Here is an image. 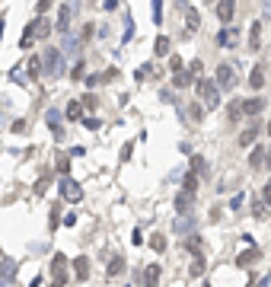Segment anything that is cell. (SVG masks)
Returning a JSON list of instances; mask_svg holds the SVG:
<instances>
[{
    "label": "cell",
    "mask_w": 271,
    "mask_h": 287,
    "mask_svg": "<svg viewBox=\"0 0 271 287\" xmlns=\"http://www.w3.org/2000/svg\"><path fill=\"white\" fill-rule=\"evenodd\" d=\"M252 214L259 217V220H265V217H268V204H265V201H255V204H252Z\"/></svg>",
    "instance_id": "cell-39"
},
{
    "label": "cell",
    "mask_w": 271,
    "mask_h": 287,
    "mask_svg": "<svg viewBox=\"0 0 271 287\" xmlns=\"http://www.w3.org/2000/svg\"><path fill=\"white\" fill-rule=\"evenodd\" d=\"M73 223H77V214H73V211H70V214H64V227H73Z\"/></svg>",
    "instance_id": "cell-54"
},
{
    "label": "cell",
    "mask_w": 271,
    "mask_h": 287,
    "mask_svg": "<svg viewBox=\"0 0 271 287\" xmlns=\"http://www.w3.org/2000/svg\"><path fill=\"white\" fill-rule=\"evenodd\" d=\"M242 204H246V191H239V195L230 198V211H242Z\"/></svg>",
    "instance_id": "cell-38"
},
{
    "label": "cell",
    "mask_w": 271,
    "mask_h": 287,
    "mask_svg": "<svg viewBox=\"0 0 271 287\" xmlns=\"http://www.w3.org/2000/svg\"><path fill=\"white\" fill-rule=\"evenodd\" d=\"M192 83H195V77L188 71H182V73H175V77H172V86H175V90H185V86H192Z\"/></svg>",
    "instance_id": "cell-27"
},
{
    "label": "cell",
    "mask_w": 271,
    "mask_h": 287,
    "mask_svg": "<svg viewBox=\"0 0 271 287\" xmlns=\"http://www.w3.org/2000/svg\"><path fill=\"white\" fill-rule=\"evenodd\" d=\"M73 13H77V3H61L58 6V26H54V32H61V36H67V26H70V19H73Z\"/></svg>",
    "instance_id": "cell-7"
},
{
    "label": "cell",
    "mask_w": 271,
    "mask_h": 287,
    "mask_svg": "<svg viewBox=\"0 0 271 287\" xmlns=\"http://www.w3.org/2000/svg\"><path fill=\"white\" fill-rule=\"evenodd\" d=\"M0 287H10V284H6V281H0Z\"/></svg>",
    "instance_id": "cell-58"
},
{
    "label": "cell",
    "mask_w": 271,
    "mask_h": 287,
    "mask_svg": "<svg viewBox=\"0 0 271 287\" xmlns=\"http://www.w3.org/2000/svg\"><path fill=\"white\" fill-rule=\"evenodd\" d=\"M10 131H13V134H23V131H26V118H16V121L10 125Z\"/></svg>",
    "instance_id": "cell-47"
},
{
    "label": "cell",
    "mask_w": 271,
    "mask_h": 287,
    "mask_svg": "<svg viewBox=\"0 0 271 287\" xmlns=\"http://www.w3.org/2000/svg\"><path fill=\"white\" fill-rule=\"evenodd\" d=\"M188 106H192V108H188V118H192V121L204 118V106H201V102H188Z\"/></svg>",
    "instance_id": "cell-33"
},
{
    "label": "cell",
    "mask_w": 271,
    "mask_h": 287,
    "mask_svg": "<svg viewBox=\"0 0 271 287\" xmlns=\"http://www.w3.org/2000/svg\"><path fill=\"white\" fill-rule=\"evenodd\" d=\"M262 201H265L268 208H271V182H268V185H265V191H262Z\"/></svg>",
    "instance_id": "cell-53"
},
{
    "label": "cell",
    "mask_w": 271,
    "mask_h": 287,
    "mask_svg": "<svg viewBox=\"0 0 271 287\" xmlns=\"http://www.w3.org/2000/svg\"><path fill=\"white\" fill-rule=\"evenodd\" d=\"M150 246H153V252H166V236H163V233H153L150 236Z\"/></svg>",
    "instance_id": "cell-35"
},
{
    "label": "cell",
    "mask_w": 271,
    "mask_h": 287,
    "mask_svg": "<svg viewBox=\"0 0 271 287\" xmlns=\"http://www.w3.org/2000/svg\"><path fill=\"white\" fill-rule=\"evenodd\" d=\"M169 67H172L175 73H182V58H179V54H172V58H169Z\"/></svg>",
    "instance_id": "cell-50"
},
{
    "label": "cell",
    "mask_w": 271,
    "mask_h": 287,
    "mask_svg": "<svg viewBox=\"0 0 271 287\" xmlns=\"http://www.w3.org/2000/svg\"><path fill=\"white\" fill-rule=\"evenodd\" d=\"M16 271H19V262H16V258H3V262H0V281L13 284V278H16Z\"/></svg>",
    "instance_id": "cell-15"
},
{
    "label": "cell",
    "mask_w": 271,
    "mask_h": 287,
    "mask_svg": "<svg viewBox=\"0 0 271 287\" xmlns=\"http://www.w3.org/2000/svg\"><path fill=\"white\" fill-rule=\"evenodd\" d=\"M131 150H134V141H128L125 147H121V160H131Z\"/></svg>",
    "instance_id": "cell-51"
},
{
    "label": "cell",
    "mask_w": 271,
    "mask_h": 287,
    "mask_svg": "<svg viewBox=\"0 0 271 287\" xmlns=\"http://www.w3.org/2000/svg\"><path fill=\"white\" fill-rule=\"evenodd\" d=\"M195 201H198V195H192V191H185V188H179V195H175V201H172V208H175V214H192V208H195Z\"/></svg>",
    "instance_id": "cell-10"
},
{
    "label": "cell",
    "mask_w": 271,
    "mask_h": 287,
    "mask_svg": "<svg viewBox=\"0 0 271 287\" xmlns=\"http://www.w3.org/2000/svg\"><path fill=\"white\" fill-rule=\"evenodd\" d=\"M195 227H198V217H195V214H179L172 220V233L175 236H188Z\"/></svg>",
    "instance_id": "cell-9"
},
{
    "label": "cell",
    "mask_w": 271,
    "mask_h": 287,
    "mask_svg": "<svg viewBox=\"0 0 271 287\" xmlns=\"http://www.w3.org/2000/svg\"><path fill=\"white\" fill-rule=\"evenodd\" d=\"M268 102L262 99V96H252V99H242V115H249V118H255V115L265 112Z\"/></svg>",
    "instance_id": "cell-12"
},
{
    "label": "cell",
    "mask_w": 271,
    "mask_h": 287,
    "mask_svg": "<svg viewBox=\"0 0 271 287\" xmlns=\"http://www.w3.org/2000/svg\"><path fill=\"white\" fill-rule=\"evenodd\" d=\"M102 10H108V13H112V10H118V0H105V3H102Z\"/></svg>",
    "instance_id": "cell-56"
},
{
    "label": "cell",
    "mask_w": 271,
    "mask_h": 287,
    "mask_svg": "<svg viewBox=\"0 0 271 287\" xmlns=\"http://www.w3.org/2000/svg\"><path fill=\"white\" fill-rule=\"evenodd\" d=\"M80 102H83V108H96V106H99L96 93H86V96H83V99H80Z\"/></svg>",
    "instance_id": "cell-43"
},
{
    "label": "cell",
    "mask_w": 271,
    "mask_h": 287,
    "mask_svg": "<svg viewBox=\"0 0 271 287\" xmlns=\"http://www.w3.org/2000/svg\"><path fill=\"white\" fill-rule=\"evenodd\" d=\"M188 73H192L195 80H201V61H198V58H195L192 64H188Z\"/></svg>",
    "instance_id": "cell-46"
},
{
    "label": "cell",
    "mask_w": 271,
    "mask_h": 287,
    "mask_svg": "<svg viewBox=\"0 0 271 287\" xmlns=\"http://www.w3.org/2000/svg\"><path fill=\"white\" fill-rule=\"evenodd\" d=\"M195 93H198V102L204 108L220 106V86H217V80H198V83H195Z\"/></svg>",
    "instance_id": "cell-3"
},
{
    "label": "cell",
    "mask_w": 271,
    "mask_h": 287,
    "mask_svg": "<svg viewBox=\"0 0 271 287\" xmlns=\"http://www.w3.org/2000/svg\"><path fill=\"white\" fill-rule=\"evenodd\" d=\"M169 48H172L169 36H157V42H153V54H157V58H169Z\"/></svg>",
    "instance_id": "cell-23"
},
{
    "label": "cell",
    "mask_w": 271,
    "mask_h": 287,
    "mask_svg": "<svg viewBox=\"0 0 271 287\" xmlns=\"http://www.w3.org/2000/svg\"><path fill=\"white\" fill-rule=\"evenodd\" d=\"M58 191L64 195V201H70V204L83 201V185H80L77 179H70V176H61V182H58Z\"/></svg>",
    "instance_id": "cell-5"
},
{
    "label": "cell",
    "mask_w": 271,
    "mask_h": 287,
    "mask_svg": "<svg viewBox=\"0 0 271 287\" xmlns=\"http://www.w3.org/2000/svg\"><path fill=\"white\" fill-rule=\"evenodd\" d=\"M48 185H51V173H45L42 179L35 182V195H45V191H48Z\"/></svg>",
    "instance_id": "cell-37"
},
{
    "label": "cell",
    "mask_w": 271,
    "mask_h": 287,
    "mask_svg": "<svg viewBox=\"0 0 271 287\" xmlns=\"http://www.w3.org/2000/svg\"><path fill=\"white\" fill-rule=\"evenodd\" d=\"M64 118L67 121H83V102H67Z\"/></svg>",
    "instance_id": "cell-21"
},
{
    "label": "cell",
    "mask_w": 271,
    "mask_h": 287,
    "mask_svg": "<svg viewBox=\"0 0 271 287\" xmlns=\"http://www.w3.org/2000/svg\"><path fill=\"white\" fill-rule=\"evenodd\" d=\"M134 38V16L131 10H125V32H121V45H128Z\"/></svg>",
    "instance_id": "cell-25"
},
{
    "label": "cell",
    "mask_w": 271,
    "mask_h": 287,
    "mask_svg": "<svg viewBox=\"0 0 271 287\" xmlns=\"http://www.w3.org/2000/svg\"><path fill=\"white\" fill-rule=\"evenodd\" d=\"M83 125H86V131H99V128H102V121H99V118H93V115H86V118H83Z\"/></svg>",
    "instance_id": "cell-41"
},
{
    "label": "cell",
    "mask_w": 271,
    "mask_h": 287,
    "mask_svg": "<svg viewBox=\"0 0 271 287\" xmlns=\"http://www.w3.org/2000/svg\"><path fill=\"white\" fill-rule=\"evenodd\" d=\"M265 150H262V147H255L252 150V156H249V166H252V169H262V166H265Z\"/></svg>",
    "instance_id": "cell-31"
},
{
    "label": "cell",
    "mask_w": 271,
    "mask_h": 287,
    "mask_svg": "<svg viewBox=\"0 0 271 287\" xmlns=\"http://www.w3.org/2000/svg\"><path fill=\"white\" fill-rule=\"evenodd\" d=\"M51 275H54V284L51 287H67V255H64V252H54Z\"/></svg>",
    "instance_id": "cell-6"
},
{
    "label": "cell",
    "mask_w": 271,
    "mask_h": 287,
    "mask_svg": "<svg viewBox=\"0 0 271 287\" xmlns=\"http://www.w3.org/2000/svg\"><path fill=\"white\" fill-rule=\"evenodd\" d=\"M268 134H271V125H268Z\"/></svg>",
    "instance_id": "cell-61"
},
{
    "label": "cell",
    "mask_w": 271,
    "mask_h": 287,
    "mask_svg": "<svg viewBox=\"0 0 271 287\" xmlns=\"http://www.w3.org/2000/svg\"><path fill=\"white\" fill-rule=\"evenodd\" d=\"M268 163H271V153H268Z\"/></svg>",
    "instance_id": "cell-60"
},
{
    "label": "cell",
    "mask_w": 271,
    "mask_h": 287,
    "mask_svg": "<svg viewBox=\"0 0 271 287\" xmlns=\"http://www.w3.org/2000/svg\"><path fill=\"white\" fill-rule=\"evenodd\" d=\"M26 73H29V80H42L45 71H42V54H29V61H26Z\"/></svg>",
    "instance_id": "cell-14"
},
{
    "label": "cell",
    "mask_w": 271,
    "mask_h": 287,
    "mask_svg": "<svg viewBox=\"0 0 271 287\" xmlns=\"http://www.w3.org/2000/svg\"><path fill=\"white\" fill-rule=\"evenodd\" d=\"M214 80H217V86H220L223 93H230V90H236V83H239V73H236L233 64H220L217 73H214Z\"/></svg>",
    "instance_id": "cell-4"
},
{
    "label": "cell",
    "mask_w": 271,
    "mask_h": 287,
    "mask_svg": "<svg viewBox=\"0 0 271 287\" xmlns=\"http://www.w3.org/2000/svg\"><path fill=\"white\" fill-rule=\"evenodd\" d=\"M227 115H230V118H242V99H233V102H230V106H227Z\"/></svg>",
    "instance_id": "cell-34"
},
{
    "label": "cell",
    "mask_w": 271,
    "mask_h": 287,
    "mask_svg": "<svg viewBox=\"0 0 271 287\" xmlns=\"http://www.w3.org/2000/svg\"><path fill=\"white\" fill-rule=\"evenodd\" d=\"M236 42H239V29H233V26H223V29L217 32V45H223V48H233Z\"/></svg>",
    "instance_id": "cell-13"
},
{
    "label": "cell",
    "mask_w": 271,
    "mask_h": 287,
    "mask_svg": "<svg viewBox=\"0 0 271 287\" xmlns=\"http://www.w3.org/2000/svg\"><path fill=\"white\" fill-rule=\"evenodd\" d=\"M54 169H58L61 176H70V153H58V160H54Z\"/></svg>",
    "instance_id": "cell-28"
},
{
    "label": "cell",
    "mask_w": 271,
    "mask_h": 287,
    "mask_svg": "<svg viewBox=\"0 0 271 287\" xmlns=\"http://www.w3.org/2000/svg\"><path fill=\"white\" fill-rule=\"evenodd\" d=\"M58 223H61V214H58V208H54V211H51V230L58 227Z\"/></svg>",
    "instance_id": "cell-57"
},
{
    "label": "cell",
    "mask_w": 271,
    "mask_h": 287,
    "mask_svg": "<svg viewBox=\"0 0 271 287\" xmlns=\"http://www.w3.org/2000/svg\"><path fill=\"white\" fill-rule=\"evenodd\" d=\"M121 271H125V258H121V255H112V258H108V265H105V275L108 278H118Z\"/></svg>",
    "instance_id": "cell-22"
},
{
    "label": "cell",
    "mask_w": 271,
    "mask_h": 287,
    "mask_svg": "<svg viewBox=\"0 0 271 287\" xmlns=\"http://www.w3.org/2000/svg\"><path fill=\"white\" fill-rule=\"evenodd\" d=\"M201 287H211V284H201Z\"/></svg>",
    "instance_id": "cell-59"
},
{
    "label": "cell",
    "mask_w": 271,
    "mask_h": 287,
    "mask_svg": "<svg viewBox=\"0 0 271 287\" xmlns=\"http://www.w3.org/2000/svg\"><path fill=\"white\" fill-rule=\"evenodd\" d=\"M204 268H207V262L201 255H195V262L188 265V275H192V278H201V275H204Z\"/></svg>",
    "instance_id": "cell-32"
},
{
    "label": "cell",
    "mask_w": 271,
    "mask_h": 287,
    "mask_svg": "<svg viewBox=\"0 0 271 287\" xmlns=\"http://www.w3.org/2000/svg\"><path fill=\"white\" fill-rule=\"evenodd\" d=\"M153 23H163V0H153Z\"/></svg>",
    "instance_id": "cell-44"
},
{
    "label": "cell",
    "mask_w": 271,
    "mask_h": 287,
    "mask_svg": "<svg viewBox=\"0 0 271 287\" xmlns=\"http://www.w3.org/2000/svg\"><path fill=\"white\" fill-rule=\"evenodd\" d=\"M10 83H16V86H26V83H29V73H26L23 67H13V71H10Z\"/></svg>",
    "instance_id": "cell-30"
},
{
    "label": "cell",
    "mask_w": 271,
    "mask_h": 287,
    "mask_svg": "<svg viewBox=\"0 0 271 287\" xmlns=\"http://www.w3.org/2000/svg\"><path fill=\"white\" fill-rule=\"evenodd\" d=\"M42 71H45V77H51V80L64 77V51H61V48H45L42 51Z\"/></svg>",
    "instance_id": "cell-2"
},
{
    "label": "cell",
    "mask_w": 271,
    "mask_h": 287,
    "mask_svg": "<svg viewBox=\"0 0 271 287\" xmlns=\"http://www.w3.org/2000/svg\"><path fill=\"white\" fill-rule=\"evenodd\" d=\"M80 36L77 32H67V36H61V51H64V58H83L80 54Z\"/></svg>",
    "instance_id": "cell-8"
},
{
    "label": "cell",
    "mask_w": 271,
    "mask_h": 287,
    "mask_svg": "<svg viewBox=\"0 0 271 287\" xmlns=\"http://www.w3.org/2000/svg\"><path fill=\"white\" fill-rule=\"evenodd\" d=\"M185 249L192 252V255H201V236H192V239L185 243Z\"/></svg>",
    "instance_id": "cell-40"
},
{
    "label": "cell",
    "mask_w": 271,
    "mask_h": 287,
    "mask_svg": "<svg viewBox=\"0 0 271 287\" xmlns=\"http://www.w3.org/2000/svg\"><path fill=\"white\" fill-rule=\"evenodd\" d=\"M233 13H236V3H233V0H223V3H217V19H220L223 26H230Z\"/></svg>",
    "instance_id": "cell-18"
},
{
    "label": "cell",
    "mask_w": 271,
    "mask_h": 287,
    "mask_svg": "<svg viewBox=\"0 0 271 287\" xmlns=\"http://www.w3.org/2000/svg\"><path fill=\"white\" fill-rule=\"evenodd\" d=\"M48 10H51V0H38L35 3V16H45Z\"/></svg>",
    "instance_id": "cell-45"
},
{
    "label": "cell",
    "mask_w": 271,
    "mask_h": 287,
    "mask_svg": "<svg viewBox=\"0 0 271 287\" xmlns=\"http://www.w3.org/2000/svg\"><path fill=\"white\" fill-rule=\"evenodd\" d=\"M150 73H153V67H150V64H140L137 71H134V80H144V77H150Z\"/></svg>",
    "instance_id": "cell-42"
},
{
    "label": "cell",
    "mask_w": 271,
    "mask_h": 287,
    "mask_svg": "<svg viewBox=\"0 0 271 287\" xmlns=\"http://www.w3.org/2000/svg\"><path fill=\"white\" fill-rule=\"evenodd\" d=\"M259 131H262V125H259V121H249V125H246V131H242L239 134V147H249V144H252L255 138H259Z\"/></svg>",
    "instance_id": "cell-17"
},
{
    "label": "cell",
    "mask_w": 271,
    "mask_h": 287,
    "mask_svg": "<svg viewBox=\"0 0 271 287\" xmlns=\"http://www.w3.org/2000/svg\"><path fill=\"white\" fill-rule=\"evenodd\" d=\"M185 23H188V29H192V32L201 26V13L195 10V6H185Z\"/></svg>",
    "instance_id": "cell-29"
},
{
    "label": "cell",
    "mask_w": 271,
    "mask_h": 287,
    "mask_svg": "<svg viewBox=\"0 0 271 287\" xmlns=\"http://www.w3.org/2000/svg\"><path fill=\"white\" fill-rule=\"evenodd\" d=\"M131 243L134 246H144V233H140V230H134V233H131Z\"/></svg>",
    "instance_id": "cell-52"
},
{
    "label": "cell",
    "mask_w": 271,
    "mask_h": 287,
    "mask_svg": "<svg viewBox=\"0 0 271 287\" xmlns=\"http://www.w3.org/2000/svg\"><path fill=\"white\" fill-rule=\"evenodd\" d=\"M48 32H51V23H48V16H35L29 26H26V32L19 36V48H32V42L45 38Z\"/></svg>",
    "instance_id": "cell-1"
},
{
    "label": "cell",
    "mask_w": 271,
    "mask_h": 287,
    "mask_svg": "<svg viewBox=\"0 0 271 287\" xmlns=\"http://www.w3.org/2000/svg\"><path fill=\"white\" fill-rule=\"evenodd\" d=\"M249 86H252V90H262V86H265V67L262 64H255L252 71H249Z\"/></svg>",
    "instance_id": "cell-20"
},
{
    "label": "cell",
    "mask_w": 271,
    "mask_h": 287,
    "mask_svg": "<svg viewBox=\"0 0 271 287\" xmlns=\"http://www.w3.org/2000/svg\"><path fill=\"white\" fill-rule=\"evenodd\" d=\"M160 275H163L160 265H147L144 268V287H160Z\"/></svg>",
    "instance_id": "cell-19"
},
{
    "label": "cell",
    "mask_w": 271,
    "mask_h": 287,
    "mask_svg": "<svg viewBox=\"0 0 271 287\" xmlns=\"http://www.w3.org/2000/svg\"><path fill=\"white\" fill-rule=\"evenodd\" d=\"M255 258H259V249H242L239 255H236V265H239V268H246V265H252Z\"/></svg>",
    "instance_id": "cell-26"
},
{
    "label": "cell",
    "mask_w": 271,
    "mask_h": 287,
    "mask_svg": "<svg viewBox=\"0 0 271 287\" xmlns=\"http://www.w3.org/2000/svg\"><path fill=\"white\" fill-rule=\"evenodd\" d=\"M259 38H262V23H252V32H249V45L259 48Z\"/></svg>",
    "instance_id": "cell-36"
},
{
    "label": "cell",
    "mask_w": 271,
    "mask_h": 287,
    "mask_svg": "<svg viewBox=\"0 0 271 287\" xmlns=\"http://www.w3.org/2000/svg\"><path fill=\"white\" fill-rule=\"evenodd\" d=\"M73 278H77L80 284L90 278V258H86V255H77V258H73Z\"/></svg>",
    "instance_id": "cell-16"
},
{
    "label": "cell",
    "mask_w": 271,
    "mask_h": 287,
    "mask_svg": "<svg viewBox=\"0 0 271 287\" xmlns=\"http://www.w3.org/2000/svg\"><path fill=\"white\" fill-rule=\"evenodd\" d=\"M70 77H73V80H80V77H83V61H80V64L73 67V73H70Z\"/></svg>",
    "instance_id": "cell-55"
},
{
    "label": "cell",
    "mask_w": 271,
    "mask_h": 287,
    "mask_svg": "<svg viewBox=\"0 0 271 287\" xmlns=\"http://www.w3.org/2000/svg\"><path fill=\"white\" fill-rule=\"evenodd\" d=\"M192 169H195V173H204V160H201V156H192Z\"/></svg>",
    "instance_id": "cell-49"
},
{
    "label": "cell",
    "mask_w": 271,
    "mask_h": 287,
    "mask_svg": "<svg viewBox=\"0 0 271 287\" xmlns=\"http://www.w3.org/2000/svg\"><path fill=\"white\" fill-rule=\"evenodd\" d=\"M83 83H86V86H90V90H93V86H96V83H102V73H90V77H86Z\"/></svg>",
    "instance_id": "cell-48"
},
{
    "label": "cell",
    "mask_w": 271,
    "mask_h": 287,
    "mask_svg": "<svg viewBox=\"0 0 271 287\" xmlns=\"http://www.w3.org/2000/svg\"><path fill=\"white\" fill-rule=\"evenodd\" d=\"M45 121H48L54 141H64V125H61V112H58V108H48V112H45Z\"/></svg>",
    "instance_id": "cell-11"
},
{
    "label": "cell",
    "mask_w": 271,
    "mask_h": 287,
    "mask_svg": "<svg viewBox=\"0 0 271 287\" xmlns=\"http://www.w3.org/2000/svg\"><path fill=\"white\" fill-rule=\"evenodd\" d=\"M198 185H201V182H198V173H195V169H188L185 179H182V188L192 191V195H198Z\"/></svg>",
    "instance_id": "cell-24"
}]
</instances>
